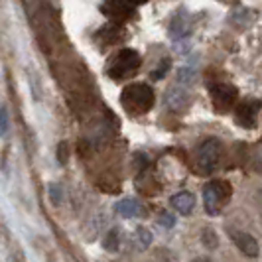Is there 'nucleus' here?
Returning <instances> with one entry per match:
<instances>
[{"instance_id": "1", "label": "nucleus", "mask_w": 262, "mask_h": 262, "mask_svg": "<svg viewBox=\"0 0 262 262\" xmlns=\"http://www.w3.org/2000/svg\"><path fill=\"white\" fill-rule=\"evenodd\" d=\"M154 89L146 83H130L120 93V103L130 115H146L154 106Z\"/></svg>"}, {"instance_id": "2", "label": "nucleus", "mask_w": 262, "mask_h": 262, "mask_svg": "<svg viewBox=\"0 0 262 262\" xmlns=\"http://www.w3.org/2000/svg\"><path fill=\"white\" fill-rule=\"evenodd\" d=\"M140 55L136 50H120L113 55V59L108 61V67H106V73L108 77L115 79V81H122V79H128L130 75H134L140 67Z\"/></svg>"}, {"instance_id": "3", "label": "nucleus", "mask_w": 262, "mask_h": 262, "mask_svg": "<svg viewBox=\"0 0 262 262\" xmlns=\"http://www.w3.org/2000/svg\"><path fill=\"white\" fill-rule=\"evenodd\" d=\"M231 193H233V187L227 182L213 180L209 184H205V187H203V205H205L207 215H219L225 205L229 203Z\"/></svg>"}, {"instance_id": "4", "label": "nucleus", "mask_w": 262, "mask_h": 262, "mask_svg": "<svg viewBox=\"0 0 262 262\" xmlns=\"http://www.w3.org/2000/svg\"><path fill=\"white\" fill-rule=\"evenodd\" d=\"M223 156V144L217 138H207L205 142H201L195 152V164L201 173H211L217 170L219 162Z\"/></svg>"}, {"instance_id": "5", "label": "nucleus", "mask_w": 262, "mask_h": 262, "mask_svg": "<svg viewBox=\"0 0 262 262\" xmlns=\"http://www.w3.org/2000/svg\"><path fill=\"white\" fill-rule=\"evenodd\" d=\"M207 87H209V95L217 111H227V108H231L236 103L238 91H236V87L233 83H229V81H213Z\"/></svg>"}, {"instance_id": "6", "label": "nucleus", "mask_w": 262, "mask_h": 262, "mask_svg": "<svg viewBox=\"0 0 262 262\" xmlns=\"http://www.w3.org/2000/svg\"><path fill=\"white\" fill-rule=\"evenodd\" d=\"M262 108V103L258 99H245L243 103H238L235 111V120L238 126L245 128H252L256 124V118Z\"/></svg>"}, {"instance_id": "7", "label": "nucleus", "mask_w": 262, "mask_h": 262, "mask_svg": "<svg viewBox=\"0 0 262 262\" xmlns=\"http://www.w3.org/2000/svg\"><path fill=\"white\" fill-rule=\"evenodd\" d=\"M231 238L236 245V249L241 250L245 256H249V258H258L260 256V245L252 235L245 233V231H231Z\"/></svg>"}, {"instance_id": "8", "label": "nucleus", "mask_w": 262, "mask_h": 262, "mask_svg": "<svg viewBox=\"0 0 262 262\" xmlns=\"http://www.w3.org/2000/svg\"><path fill=\"white\" fill-rule=\"evenodd\" d=\"M187 103H189V95H187V91L182 85L171 87L168 95H166V105L170 106L171 111H184Z\"/></svg>"}, {"instance_id": "9", "label": "nucleus", "mask_w": 262, "mask_h": 262, "mask_svg": "<svg viewBox=\"0 0 262 262\" xmlns=\"http://www.w3.org/2000/svg\"><path fill=\"white\" fill-rule=\"evenodd\" d=\"M103 10H105L108 18L122 20V18H126L130 14V4H128V0H105Z\"/></svg>"}, {"instance_id": "10", "label": "nucleus", "mask_w": 262, "mask_h": 262, "mask_svg": "<svg viewBox=\"0 0 262 262\" xmlns=\"http://www.w3.org/2000/svg\"><path fill=\"white\" fill-rule=\"evenodd\" d=\"M171 207L176 211H180L182 215H189L193 207H195V197L191 195L189 191H180L170 199Z\"/></svg>"}, {"instance_id": "11", "label": "nucleus", "mask_w": 262, "mask_h": 262, "mask_svg": "<svg viewBox=\"0 0 262 262\" xmlns=\"http://www.w3.org/2000/svg\"><path fill=\"white\" fill-rule=\"evenodd\" d=\"M115 209L120 217H124V219H132V217H138L140 215V203L136 201V199H120L117 205H115Z\"/></svg>"}, {"instance_id": "12", "label": "nucleus", "mask_w": 262, "mask_h": 262, "mask_svg": "<svg viewBox=\"0 0 262 262\" xmlns=\"http://www.w3.org/2000/svg\"><path fill=\"white\" fill-rule=\"evenodd\" d=\"M187 34H189V24H187V20H184V18H176L170 26L171 39H184V38H187Z\"/></svg>"}, {"instance_id": "13", "label": "nucleus", "mask_w": 262, "mask_h": 262, "mask_svg": "<svg viewBox=\"0 0 262 262\" xmlns=\"http://www.w3.org/2000/svg\"><path fill=\"white\" fill-rule=\"evenodd\" d=\"M118 245H120V236H118V229L117 227H113L108 233H106V236L103 238V247H105V250H108V252H117L118 250Z\"/></svg>"}, {"instance_id": "14", "label": "nucleus", "mask_w": 262, "mask_h": 262, "mask_svg": "<svg viewBox=\"0 0 262 262\" xmlns=\"http://www.w3.org/2000/svg\"><path fill=\"white\" fill-rule=\"evenodd\" d=\"M201 241H203V245H205L207 249H211V250L219 247V238H217V233H215V231H211V229H203Z\"/></svg>"}, {"instance_id": "15", "label": "nucleus", "mask_w": 262, "mask_h": 262, "mask_svg": "<svg viewBox=\"0 0 262 262\" xmlns=\"http://www.w3.org/2000/svg\"><path fill=\"white\" fill-rule=\"evenodd\" d=\"M8 128H10V118H8V111H6V106L0 103V136H6Z\"/></svg>"}, {"instance_id": "16", "label": "nucleus", "mask_w": 262, "mask_h": 262, "mask_svg": "<svg viewBox=\"0 0 262 262\" xmlns=\"http://www.w3.org/2000/svg\"><path fill=\"white\" fill-rule=\"evenodd\" d=\"M170 66H171V59L170 57H166V59H162L160 63H158V69L152 73V79H162L168 71H170Z\"/></svg>"}, {"instance_id": "17", "label": "nucleus", "mask_w": 262, "mask_h": 262, "mask_svg": "<svg viewBox=\"0 0 262 262\" xmlns=\"http://www.w3.org/2000/svg\"><path fill=\"white\" fill-rule=\"evenodd\" d=\"M48 191H50V197H52V201L57 205L59 201H61V197H63V193H61V187L57 184H52L50 187H48Z\"/></svg>"}, {"instance_id": "18", "label": "nucleus", "mask_w": 262, "mask_h": 262, "mask_svg": "<svg viewBox=\"0 0 262 262\" xmlns=\"http://www.w3.org/2000/svg\"><path fill=\"white\" fill-rule=\"evenodd\" d=\"M158 223H160V225H164V229H171V227L176 225V219L171 217L170 213H166V211H164V213L160 215V219H158Z\"/></svg>"}, {"instance_id": "19", "label": "nucleus", "mask_w": 262, "mask_h": 262, "mask_svg": "<svg viewBox=\"0 0 262 262\" xmlns=\"http://www.w3.org/2000/svg\"><path fill=\"white\" fill-rule=\"evenodd\" d=\"M138 238H140V243H142L144 247H148V245L152 243V233H150L148 229H144V227H138Z\"/></svg>"}, {"instance_id": "20", "label": "nucleus", "mask_w": 262, "mask_h": 262, "mask_svg": "<svg viewBox=\"0 0 262 262\" xmlns=\"http://www.w3.org/2000/svg\"><path fill=\"white\" fill-rule=\"evenodd\" d=\"M66 150H67V144H66V142H63V144H59V162H61V164H66V160H67Z\"/></svg>"}, {"instance_id": "21", "label": "nucleus", "mask_w": 262, "mask_h": 262, "mask_svg": "<svg viewBox=\"0 0 262 262\" xmlns=\"http://www.w3.org/2000/svg\"><path fill=\"white\" fill-rule=\"evenodd\" d=\"M144 2H148V0H128L130 6H138V4H144Z\"/></svg>"}, {"instance_id": "22", "label": "nucleus", "mask_w": 262, "mask_h": 262, "mask_svg": "<svg viewBox=\"0 0 262 262\" xmlns=\"http://www.w3.org/2000/svg\"><path fill=\"white\" fill-rule=\"evenodd\" d=\"M193 262H207V260H205V258H195Z\"/></svg>"}]
</instances>
